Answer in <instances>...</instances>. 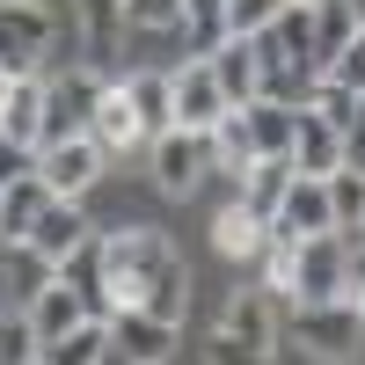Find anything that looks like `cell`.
<instances>
[{
  "label": "cell",
  "mask_w": 365,
  "mask_h": 365,
  "mask_svg": "<svg viewBox=\"0 0 365 365\" xmlns=\"http://www.w3.org/2000/svg\"><path fill=\"white\" fill-rule=\"evenodd\" d=\"M358 37V15H351V0H314V58H322V73L336 66V51Z\"/></svg>",
  "instance_id": "484cf974"
},
{
  "label": "cell",
  "mask_w": 365,
  "mask_h": 365,
  "mask_svg": "<svg viewBox=\"0 0 365 365\" xmlns=\"http://www.w3.org/2000/svg\"><path fill=\"white\" fill-rule=\"evenodd\" d=\"M351 15H358V29H365V0H351Z\"/></svg>",
  "instance_id": "60d3db41"
},
{
  "label": "cell",
  "mask_w": 365,
  "mask_h": 365,
  "mask_svg": "<svg viewBox=\"0 0 365 365\" xmlns=\"http://www.w3.org/2000/svg\"><path fill=\"white\" fill-rule=\"evenodd\" d=\"M344 168H365V110H358V125L344 132Z\"/></svg>",
  "instance_id": "74e56055"
},
{
  "label": "cell",
  "mask_w": 365,
  "mask_h": 365,
  "mask_svg": "<svg viewBox=\"0 0 365 365\" xmlns=\"http://www.w3.org/2000/svg\"><path fill=\"white\" fill-rule=\"evenodd\" d=\"M88 234H96V227L81 220V205H73V197H51V205H44V220L29 227L22 241H29V249H37V256H51V263H66V256L81 249Z\"/></svg>",
  "instance_id": "4fadbf2b"
},
{
  "label": "cell",
  "mask_w": 365,
  "mask_h": 365,
  "mask_svg": "<svg viewBox=\"0 0 365 365\" xmlns=\"http://www.w3.org/2000/svg\"><path fill=\"white\" fill-rule=\"evenodd\" d=\"M263 241H270V220H256V212L241 205V197L220 212V220H212V249H220V256H234V263H241V256L256 263V249H263Z\"/></svg>",
  "instance_id": "44dd1931"
},
{
  "label": "cell",
  "mask_w": 365,
  "mask_h": 365,
  "mask_svg": "<svg viewBox=\"0 0 365 365\" xmlns=\"http://www.w3.org/2000/svg\"><path fill=\"white\" fill-rule=\"evenodd\" d=\"M292 161H256L249 175H241V205H249L256 212V220H278V212H285V190H292Z\"/></svg>",
  "instance_id": "7402d4cb"
},
{
  "label": "cell",
  "mask_w": 365,
  "mask_h": 365,
  "mask_svg": "<svg viewBox=\"0 0 365 365\" xmlns=\"http://www.w3.org/2000/svg\"><path fill=\"white\" fill-rule=\"evenodd\" d=\"M358 241H365V227H358Z\"/></svg>",
  "instance_id": "b9f144b4"
},
{
  "label": "cell",
  "mask_w": 365,
  "mask_h": 365,
  "mask_svg": "<svg viewBox=\"0 0 365 365\" xmlns=\"http://www.w3.org/2000/svg\"><path fill=\"white\" fill-rule=\"evenodd\" d=\"M8 96H15V73H8V66H0V110H8Z\"/></svg>",
  "instance_id": "f35d334b"
},
{
  "label": "cell",
  "mask_w": 365,
  "mask_h": 365,
  "mask_svg": "<svg viewBox=\"0 0 365 365\" xmlns=\"http://www.w3.org/2000/svg\"><path fill=\"white\" fill-rule=\"evenodd\" d=\"M0 132H8L15 146H29V154L44 146V81H37V73H29V81H15L8 110H0Z\"/></svg>",
  "instance_id": "ffe728a7"
},
{
  "label": "cell",
  "mask_w": 365,
  "mask_h": 365,
  "mask_svg": "<svg viewBox=\"0 0 365 365\" xmlns=\"http://www.w3.org/2000/svg\"><path fill=\"white\" fill-rule=\"evenodd\" d=\"M344 299L365 307V241H351V278H344Z\"/></svg>",
  "instance_id": "8d00e7d4"
},
{
  "label": "cell",
  "mask_w": 365,
  "mask_h": 365,
  "mask_svg": "<svg viewBox=\"0 0 365 365\" xmlns=\"http://www.w3.org/2000/svg\"><path fill=\"white\" fill-rule=\"evenodd\" d=\"M292 168H299V175H336V168H344V132H336V125H322L314 110H299Z\"/></svg>",
  "instance_id": "ac0fdd59"
},
{
  "label": "cell",
  "mask_w": 365,
  "mask_h": 365,
  "mask_svg": "<svg viewBox=\"0 0 365 365\" xmlns=\"http://www.w3.org/2000/svg\"><path fill=\"white\" fill-rule=\"evenodd\" d=\"M81 322H96V314H88V299L66 285V278H51L37 299H29V329H37V336L44 344H58V336H73V329Z\"/></svg>",
  "instance_id": "2e32d148"
},
{
  "label": "cell",
  "mask_w": 365,
  "mask_h": 365,
  "mask_svg": "<svg viewBox=\"0 0 365 365\" xmlns=\"http://www.w3.org/2000/svg\"><path fill=\"white\" fill-rule=\"evenodd\" d=\"M278 8H285V0H227V29H234V37H256V29L278 22Z\"/></svg>",
  "instance_id": "d6a6232c"
},
{
  "label": "cell",
  "mask_w": 365,
  "mask_h": 365,
  "mask_svg": "<svg viewBox=\"0 0 365 365\" xmlns=\"http://www.w3.org/2000/svg\"><path fill=\"white\" fill-rule=\"evenodd\" d=\"M44 336L29 329V314H0V365H37Z\"/></svg>",
  "instance_id": "1f68e13d"
},
{
  "label": "cell",
  "mask_w": 365,
  "mask_h": 365,
  "mask_svg": "<svg viewBox=\"0 0 365 365\" xmlns=\"http://www.w3.org/2000/svg\"><path fill=\"white\" fill-rule=\"evenodd\" d=\"M132 29H182V0H125Z\"/></svg>",
  "instance_id": "836d02e7"
},
{
  "label": "cell",
  "mask_w": 365,
  "mask_h": 365,
  "mask_svg": "<svg viewBox=\"0 0 365 365\" xmlns=\"http://www.w3.org/2000/svg\"><path fill=\"white\" fill-rule=\"evenodd\" d=\"M278 241H307V234H336V205H329V175H292L285 212L270 220Z\"/></svg>",
  "instance_id": "ba28073f"
},
{
  "label": "cell",
  "mask_w": 365,
  "mask_h": 365,
  "mask_svg": "<svg viewBox=\"0 0 365 365\" xmlns=\"http://www.w3.org/2000/svg\"><path fill=\"white\" fill-rule=\"evenodd\" d=\"M58 278V263L37 256L29 241H0V314H29V299Z\"/></svg>",
  "instance_id": "9c48e42d"
},
{
  "label": "cell",
  "mask_w": 365,
  "mask_h": 365,
  "mask_svg": "<svg viewBox=\"0 0 365 365\" xmlns=\"http://www.w3.org/2000/svg\"><path fill=\"white\" fill-rule=\"evenodd\" d=\"M175 329L182 322H161V314H146V307H125V314H110V351H125L132 365H168L175 358Z\"/></svg>",
  "instance_id": "30bf717a"
},
{
  "label": "cell",
  "mask_w": 365,
  "mask_h": 365,
  "mask_svg": "<svg viewBox=\"0 0 365 365\" xmlns=\"http://www.w3.org/2000/svg\"><path fill=\"white\" fill-rule=\"evenodd\" d=\"M125 88H132V110L146 125V146H154L161 132H175V88H168V73H132Z\"/></svg>",
  "instance_id": "603a6c76"
},
{
  "label": "cell",
  "mask_w": 365,
  "mask_h": 365,
  "mask_svg": "<svg viewBox=\"0 0 365 365\" xmlns=\"http://www.w3.org/2000/svg\"><path fill=\"white\" fill-rule=\"evenodd\" d=\"M103 351H110V322H81L73 336L44 344V365H103Z\"/></svg>",
  "instance_id": "83f0119b"
},
{
  "label": "cell",
  "mask_w": 365,
  "mask_h": 365,
  "mask_svg": "<svg viewBox=\"0 0 365 365\" xmlns=\"http://www.w3.org/2000/svg\"><path fill=\"white\" fill-rule=\"evenodd\" d=\"M292 344L322 365H358L365 358V307L358 299H322V307H292Z\"/></svg>",
  "instance_id": "7a4b0ae2"
},
{
  "label": "cell",
  "mask_w": 365,
  "mask_h": 365,
  "mask_svg": "<svg viewBox=\"0 0 365 365\" xmlns=\"http://www.w3.org/2000/svg\"><path fill=\"white\" fill-rule=\"evenodd\" d=\"M344 278H351V234H307L278 292L292 307H322V299H344Z\"/></svg>",
  "instance_id": "3957f363"
},
{
  "label": "cell",
  "mask_w": 365,
  "mask_h": 365,
  "mask_svg": "<svg viewBox=\"0 0 365 365\" xmlns=\"http://www.w3.org/2000/svg\"><path fill=\"white\" fill-rule=\"evenodd\" d=\"M37 365H44V358H37Z\"/></svg>",
  "instance_id": "7bdbcfd3"
},
{
  "label": "cell",
  "mask_w": 365,
  "mask_h": 365,
  "mask_svg": "<svg viewBox=\"0 0 365 365\" xmlns=\"http://www.w3.org/2000/svg\"><path fill=\"white\" fill-rule=\"evenodd\" d=\"M58 278H66V285H73V292L88 299V314L103 322V234H88L81 249H73L66 263H58Z\"/></svg>",
  "instance_id": "d4e9b609"
},
{
  "label": "cell",
  "mask_w": 365,
  "mask_h": 365,
  "mask_svg": "<svg viewBox=\"0 0 365 365\" xmlns=\"http://www.w3.org/2000/svg\"><path fill=\"white\" fill-rule=\"evenodd\" d=\"M168 88H175V125H182V132H212V125L234 110L227 88H220V73H212V58H190L182 73H168Z\"/></svg>",
  "instance_id": "52a82bcc"
},
{
  "label": "cell",
  "mask_w": 365,
  "mask_h": 365,
  "mask_svg": "<svg viewBox=\"0 0 365 365\" xmlns=\"http://www.w3.org/2000/svg\"><path fill=\"white\" fill-rule=\"evenodd\" d=\"M182 37H190V58H212L234 29H227V0H182Z\"/></svg>",
  "instance_id": "cb8c5ba5"
},
{
  "label": "cell",
  "mask_w": 365,
  "mask_h": 365,
  "mask_svg": "<svg viewBox=\"0 0 365 365\" xmlns=\"http://www.w3.org/2000/svg\"><path fill=\"white\" fill-rule=\"evenodd\" d=\"M212 146H220V175H249L263 154H256V139H249V117L227 110L220 125H212Z\"/></svg>",
  "instance_id": "4316f807"
},
{
  "label": "cell",
  "mask_w": 365,
  "mask_h": 365,
  "mask_svg": "<svg viewBox=\"0 0 365 365\" xmlns=\"http://www.w3.org/2000/svg\"><path fill=\"white\" fill-rule=\"evenodd\" d=\"M44 205H51V190H44V175H22V182H0V241H22L29 227L44 220Z\"/></svg>",
  "instance_id": "d6986e66"
},
{
  "label": "cell",
  "mask_w": 365,
  "mask_h": 365,
  "mask_svg": "<svg viewBox=\"0 0 365 365\" xmlns=\"http://www.w3.org/2000/svg\"><path fill=\"white\" fill-rule=\"evenodd\" d=\"M205 175H220V146H212V132H161L154 139V182L168 197H190Z\"/></svg>",
  "instance_id": "8992f818"
},
{
  "label": "cell",
  "mask_w": 365,
  "mask_h": 365,
  "mask_svg": "<svg viewBox=\"0 0 365 365\" xmlns=\"http://www.w3.org/2000/svg\"><path fill=\"white\" fill-rule=\"evenodd\" d=\"M96 103H103V73H96V66H73V73L44 81V146H58V139H88Z\"/></svg>",
  "instance_id": "5b68a950"
},
{
  "label": "cell",
  "mask_w": 365,
  "mask_h": 365,
  "mask_svg": "<svg viewBox=\"0 0 365 365\" xmlns=\"http://www.w3.org/2000/svg\"><path fill=\"white\" fill-rule=\"evenodd\" d=\"M51 37H58V15L44 0H0V66L15 81H29L51 58Z\"/></svg>",
  "instance_id": "277c9868"
},
{
  "label": "cell",
  "mask_w": 365,
  "mask_h": 365,
  "mask_svg": "<svg viewBox=\"0 0 365 365\" xmlns=\"http://www.w3.org/2000/svg\"><path fill=\"white\" fill-rule=\"evenodd\" d=\"M329 205H336V234L358 241V227H365V168H336L329 175Z\"/></svg>",
  "instance_id": "f1b7e54d"
},
{
  "label": "cell",
  "mask_w": 365,
  "mask_h": 365,
  "mask_svg": "<svg viewBox=\"0 0 365 365\" xmlns=\"http://www.w3.org/2000/svg\"><path fill=\"white\" fill-rule=\"evenodd\" d=\"M37 175L51 197H81L88 182L103 175V146L96 139H58V146H37Z\"/></svg>",
  "instance_id": "8fae6325"
},
{
  "label": "cell",
  "mask_w": 365,
  "mask_h": 365,
  "mask_svg": "<svg viewBox=\"0 0 365 365\" xmlns=\"http://www.w3.org/2000/svg\"><path fill=\"white\" fill-rule=\"evenodd\" d=\"M220 329H234V336H249V344H263V351H278V292H270V285L234 292L227 314H220Z\"/></svg>",
  "instance_id": "9a60e30c"
},
{
  "label": "cell",
  "mask_w": 365,
  "mask_h": 365,
  "mask_svg": "<svg viewBox=\"0 0 365 365\" xmlns=\"http://www.w3.org/2000/svg\"><path fill=\"white\" fill-rule=\"evenodd\" d=\"M307 110L322 117V125H336V132H351V125H358V110H365V96H351L344 81H329V73H322V81H314V103H307Z\"/></svg>",
  "instance_id": "f546056e"
},
{
  "label": "cell",
  "mask_w": 365,
  "mask_h": 365,
  "mask_svg": "<svg viewBox=\"0 0 365 365\" xmlns=\"http://www.w3.org/2000/svg\"><path fill=\"white\" fill-rule=\"evenodd\" d=\"M205 365H278V351L234 336V329H212V336H205Z\"/></svg>",
  "instance_id": "4dcf8cb0"
},
{
  "label": "cell",
  "mask_w": 365,
  "mask_h": 365,
  "mask_svg": "<svg viewBox=\"0 0 365 365\" xmlns=\"http://www.w3.org/2000/svg\"><path fill=\"white\" fill-rule=\"evenodd\" d=\"M329 81H344L351 88V96H365V29H358V37L336 51V66H329Z\"/></svg>",
  "instance_id": "e575fe53"
},
{
  "label": "cell",
  "mask_w": 365,
  "mask_h": 365,
  "mask_svg": "<svg viewBox=\"0 0 365 365\" xmlns=\"http://www.w3.org/2000/svg\"><path fill=\"white\" fill-rule=\"evenodd\" d=\"M103 365H132V358H125V351H103Z\"/></svg>",
  "instance_id": "ab89813d"
},
{
  "label": "cell",
  "mask_w": 365,
  "mask_h": 365,
  "mask_svg": "<svg viewBox=\"0 0 365 365\" xmlns=\"http://www.w3.org/2000/svg\"><path fill=\"white\" fill-rule=\"evenodd\" d=\"M212 73H220V88H227V103H234V110H241V103H256V96H263L256 37H227L220 51H212Z\"/></svg>",
  "instance_id": "e0dca14e"
},
{
  "label": "cell",
  "mask_w": 365,
  "mask_h": 365,
  "mask_svg": "<svg viewBox=\"0 0 365 365\" xmlns=\"http://www.w3.org/2000/svg\"><path fill=\"white\" fill-rule=\"evenodd\" d=\"M241 117H249V139H256L263 161H292V139H299V110L292 103L256 96V103H241Z\"/></svg>",
  "instance_id": "5bb4252c"
},
{
  "label": "cell",
  "mask_w": 365,
  "mask_h": 365,
  "mask_svg": "<svg viewBox=\"0 0 365 365\" xmlns=\"http://www.w3.org/2000/svg\"><path fill=\"white\" fill-rule=\"evenodd\" d=\"M88 139H96L103 154H132V146H146V125H139L125 81H103V103H96V125H88Z\"/></svg>",
  "instance_id": "7c38bea8"
},
{
  "label": "cell",
  "mask_w": 365,
  "mask_h": 365,
  "mask_svg": "<svg viewBox=\"0 0 365 365\" xmlns=\"http://www.w3.org/2000/svg\"><path fill=\"white\" fill-rule=\"evenodd\" d=\"M22 175H37V154H29V146H15L8 132H0V182H22Z\"/></svg>",
  "instance_id": "d590c367"
},
{
  "label": "cell",
  "mask_w": 365,
  "mask_h": 365,
  "mask_svg": "<svg viewBox=\"0 0 365 365\" xmlns=\"http://www.w3.org/2000/svg\"><path fill=\"white\" fill-rule=\"evenodd\" d=\"M182 292H190V270H182L175 241L161 227H125V234H103V322L146 307L161 322H182Z\"/></svg>",
  "instance_id": "6da1fadb"
}]
</instances>
